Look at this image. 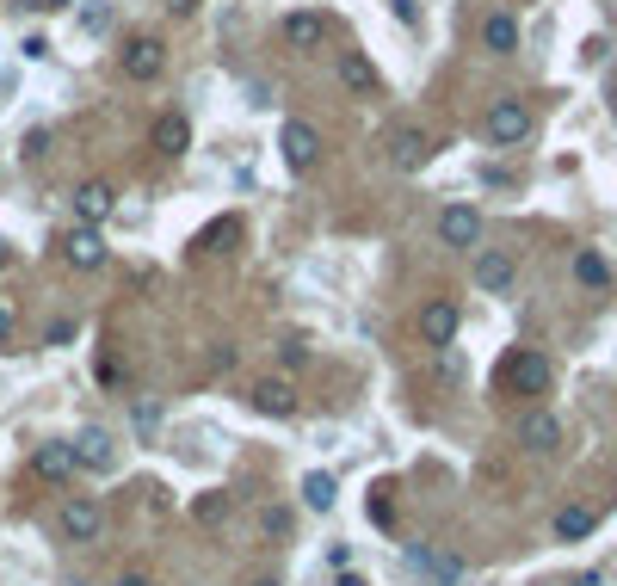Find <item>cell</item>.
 I'll list each match as a JSON object with an SVG mask.
<instances>
[{
	"mask_svg": "<svg viewBox=\"0 0 617 586\" xmlns=\"http://www.w3.org/2000/svg\"><path fill=\"white\" fill-rule=\"evenodd\" d=\"M550 383H556V364L543 352H531V346L506 352L500 371H494V389H506V395H550Z\"/></svg>",
	"mask_w": 617,
	"mask_h": 586,
	"instance_id": "1",
	"label": "cell"
},
{
	"mask_svg": "<svg viewBox=\"0 0 617 586\" xmlns=\"http://www.w3.org/2000/svg\"><path fill=\"white\" fill-rule=\"evenodd\" d=\"M56 525L68 543H99L105 537V500L99 494H68L62 512H56Z\"/></svg>",
	"mask_w": 617,
	"mask_h": 586,
	"instance_id": "2",
	"label": "cell"
},
{
	"mask_svg": "<svg viewBox=\"0 0 617 586\" xmlns=\"http://www.w3.org/2000/svg\"><path fill=\"white\" fill-rule=\"evenodd\" d=\"M482 136L494 142V149H513V142L531 136V105L525 99H494L482 112Z\"/></svg>",
	"mask_w": 617,
	"mask_h": 586,
	"instance_id": "3",
	"label": "cell"
},
{
	"mask_svg": "<svg viewBox=\"0 0 617 586\" xmlns=\"http://www.w3.org/2000/svg\"><path fill=\"white\" fill-rule=\"evenodd\" d=\"M278 155H284L290 173H315V161H321V130H315L309 118H284V124H278Z\"/></svg>",
	"mask_w": 617,
	"mask_h": 586,
	"instance_id": "4",
	"label": "cell"
},
{
	"mask_svg": "<svg viewBox=\"0 0 617 586\" xmlns=\"http://www.w3.org/2000/svg\"><path fill=\"white\" fill-rule=\"evenodd\" d=\"M278 38H284V50H297V56H315L321 44H328V19H321V13H284L278 19Z\"/></svg>",
	"mask_w": 617,
	"mask_h": 586,
	"instance_id": "5",
	"label": "cell"
},
{
	"mask_svg": "<svg viewBox=\"0 0 617 586\" xmlns=\"http://www.w3.org/2000/svg\"><path fill=\"white\" fill-rule=\"evenodd\" d=\"M334 75L352 99H383V75L371 68V56H358V50H340L334 56Z\"/></svg>",
	"mask_w": 617,
	"mask_h": 586,
	"instance_id": "6",
	"label": "cell"
},
{
	"mask_svg": "<svg viewBox=\"0 0 617 586\" xmlns=\"http://www.w3.org/2000/svg\"><path fill=\"white\" fill-rule=\"evenodd\" d=\"M389 161L402 167V173H420V167L432 161V136H426L420 124H395V130H389Z\"/></svg>",
	"mask_w": 617,
	"mask_h": 586,
	"instance_id": "7",
	"label": "cell"
},
{
	"mask_svg": "<svg viewBox=\"0 0 617 586\" xmlns=\"http://www.w3.org/2000/svg\"><path fill=\"white\" fill-rule=\"evenodd\" d=\"M439 241L445 247H482V210L476 204H445L439 210Z\"/></svg>",
	"mask_w": 617,
	"mask_h": 586,
	"instance_id": "8",
	"label": "cell"
},
{
	"mask_svg": "<svg viewBox=\"0 0 617 586\" xmlns=\"http://www.w3.org/2000/svg\"><path fill=\"white\" fill-rule=\"evenodd\" d=\"M75 469H81V457H75V445H56V438H50V445H38V451H31V475H38V482H75Z\"/></svg>",
	"mask_w": 617,
	"mask_h": 586,
	"instance_id": "9",
	"label": "cell"
},
{
	"mask_svg": "<svg viewBox=\"0 0 617 586\" xmlns=\"http://www.w3.org/2000/svg\"><path fill=\"white\" fill-rule=\"evenodd\" d=\"M513 278H519V260H513V253H500V247H482V253H476V284L488 290V297H506V290H513Z\"/></svg>",
	"mask_w": 617,
	"mask_h": 586,
	"instance_id": "10",
	"label": "cell"
},
{
	"mask_svg": "<svg viewBox=\"0 0 617 586\" xmlns=\"http://www.w3.org/2000/svg\"><path fill=\"white\" fill-rule=\"evenodd\" d=\"M519 445L537 451V457H550V451L562 445V420H556L550 408H531V414L519 420Z\"/></svg>",
	"mask_w": 617,
	"mask_h": 586,
	"instance_id": "11",
	"label": "cell"
},
{
	"mask_svg": "<svg viewBox=\"0 0 617 586\" xmlns=\"http://www.w3.org/2000/svg\"><path fill=\"white\" fill-rule=\"evenodd\" d=\"M149 149H155V155H186V149H192V118H186V112H161V118L149 124Z\"/></svg>",
	"mask_w": 617,
	"mask_h": 586,
	"instance_id": "12",
	"label": "cell"
},
{
	"mask_svg": "<svg viewBox=\"0 0 617 586\" xmlns=\"http://www.w3.org/2000/svg\"><path fill=\"white\" fill-rule=\"evenodd\" d=\"M161 68H167V44L161 38H130L124 44V75L130 81H155Z\"/></svg>",
	"mask_w": 617,
	"mask_h": 586,
	"instance_id": "13",
	"label": "cell"
},
{
	"mask_svg": "<svg viewBox=\"0 0 617 586\" xmlns=\"http://www.w3.org/2000/svg\"><path fill=\"white\" fill-rule=\"evenodd\" d=\"M62 260L75 266V272H99V266H105V235H99L93 223H81L75 235L62 241Z\"/></svg>",
	"mask_w": 617,
	"mask_h": 586,
	"instance_id": "14",
	"label": "cell"
},
{
	"mask_svg": "<svg viewBox=\"0 0 617 586\" xmlns=\"http://www.w3.org/2000/svg\"><path fill=\"white\" fill-rule=\"evenodd\" d=\"M75 457H81L93 475H112V469H118V445H112V432H105V426H87V432L75 438Z\"/></svg>",
	"mask_w": 617,
	"mask_h": 586,
	"instance_id": "15",
	"label": "cell"
},
{
	"mask_svg": "<svg viewBox=\"0 0 617 586\" xmlns=\"http://www.w3.org/2000/svg\"><path fill=\"white\" fill-rule=\"evenodd\" d=\"M408 562H414V574L432 580V586H457V580H463V562H457V556H439V549H420V543H414Z\"/></svg>",
	"mask_w": 617,
	"mask_h": 586,
	"instance_id": "16",
	"label": "cell"
},
{
	"mask_svg": "<svg viewBox=\"0 0 617 586\" xmlns=\"http://www.w3.org/2000/svg\"><path fill=\"white\" fill-rule=\"evenodd\" d=\"M253 408H260L266 420H290L297 414V389H290L284 377H266V383H253Z\"/></svg>",
	"mask_w": 617,
	"mask_h": 586,
	"instance_id": "17",
	"label": "cell"
},
{
	"mask_svg": "<svg viewBox=\"0 0 617 586\" xmlns=\"http://www.w3.org/2000/svg\"><path fill=\"white\" fill-rule=\"evenodd\" d=\"M112 210H118V192L105 186V179H87V186L75 192V216H81V223H93V229H99Z\"/></svg>",
	"mask_w": 617,
	"mask_h": 586,
	"instance_id": "18",
	"label": "cell"
},
{
	"mask_svg": "<svg viewBox=\"0 0 617 586\" xmlns=\"http://www.w3.org/2000/svg\"><path fill=\"white\" fill-rule=\"evenodd\" d=\"M420 340H426V346H451V340H457V309H451L445 297L420 309Z\"/></svg>",
	"mask_w": 617,
	"mask_h": 586,
	"instance_id": "19",
	"label": "cell"
},
{
	"mask_svg": "<svg viewBox=\"0 0 617 586\" xmlns=\"http://www.w3.org/2000/svg\"><path fill=\"white\" fill-rule=\"evenodd\" d=\"M482 44H488L494 56H513V50H519V19H513V13H488V19H482Z\"/></svg>",
	"mask_w": 617,
	"mask_h": 586,
	"instance_id": "20",
	"label": "cell"
},
{
	"mask_svg": "<svg viewBox=\"0 0 617 586\" xmlns=\"http://www.w3.org/2000/svg\"><path fill=\"white\" fill-rule=\"evenodd\" d=\"M574 284H587V290H611V260L599 247H580L574 253Z\"/></svg>",
	"mask_w": 617,
	"mask_h": 586,
	"instance_id": "21",
	"label": "cell"
},
{
	"mask_svg": "<svg viewBox=\"0 0 617 586\" xmlns=\"http://www.w3.org/2000/svg\"><path fill=\"white\" fill-rule=\"evenodd\" d=\"M334 494H340V482H334L328 469H309V475H303V506H309V512H328Z\"/></svg>",
	"mask_w": 617,
	"mask_h": 586,
	"instance_id": "22",
	"label": "cell"
},
{
	"mask_svg": "<svg viewBox=\"0 0 617 586\" xmlns=\"http://www.w3.org/2000/svg\"><path fill=\"white\" fill-rule=\"evenodd\" d=\"M593 525H599V512H587V506H562V512H556V537H562V543L593 537Z\"/></svg>",
	"mask_w": 617,
	"mask_h": 586,
	"instance_id": "23",
	"label": "cell"
},
{
	"mask_svg": "<svg viewBox=\"0 0 617 586\" xmlns=\"http://www.w3.org/2000/svg\"><path fill=\"white\" fill-rule=\"evenodd\" d=\"M290 525H297V519H290L284 506H266V512H260V531H266V537H290Z\"/></svg>",
	"mask_w": 617,
	"mask_h": 586,
	"instance_id": "24",
	"label": "cell"
},
{
	"mask_svg": "<svg viewBox=\"0 0 617 586\" xmlns=\"http://www.w3.org/2000/svg\"><path fill=\"white\" fill-rule=\"evenodd\" d=\"M365 512H371V525H383V531H389V525H395V500H389V494H383V488H377V494H371V506H365Z\"/></svg>",
	"mask_w": 617,
	"mask_h": 586,
	"instance_id": "25",
	"label": "cell"
},
{
	"mask_svg": "<svg viewBox=\"0 0 617 586\" xmlns=\"http://www.w3.org/2000/svg\"><path fill=\"white\" fill-rule=\"evenodd\" d=\"M192 512H198L204 525H216V519H223V512H229V494H204V500H198Z\"/></svg>",
	"mask_w": 617,
	"mask_h": 586,
	"instance_id": "26",
	"label": "cell"
},
{
	"mask_svg": "<svg viewBox=\"0 0 617 586\" xmlns=\"http://www.w3.org/2000/svg\"><path fill=\"white\" fill-rule=\"evenodd\" d=\"M130 420H136L142 432H155V426H161V408H155V401H136V408H130Z\"/></svg>",
	"mask_w": 617,
	"mask_h": 586,
	"instance_id": "27",
	"label": "cell"
},
{
	"mask_svg": "<svg viewBox=\"0 0 617 586\" xmlns=\"http://www.w3.org/2000/svg\"><path fill=\"white\" fill-rule=\"evenodd\" d=\"M13 327H19V309L0 297V346H13Z\"/></svg>",
	"mask_w": 617,
	"mask_h": 586,
	"instance_id": "28",
	"label": "cell"
},
{
	"mask_svg": "<svg viewBox=\"0 0 617 586\" xmlns=\"http://www.w3.org/2000/svg\"><path fill=\"white\" fill-rule=\"evenodd\" d=\"M303 358H309V346H297V340H290V346H278V364H290V371H297Z\"/></svg>",
	"mask_w": 617,
	"mask_h": 586,
	"instance_id": "29",
	"label": "cell"
},
{
	"mask_svg": "<svg viewBox=\"0 0 617 586\" xmlns=\"http://www.w3.org/2000/svg\"><path fill=\"white\" fill-rule=\"evenodd\" d=\"M328 568H334V574L352 568V549H346V543H328Z\"/></svg>",
	"mask_w": 617,
	"mask_h": 586,
	"instance_id": "30",
	"label": "cell"
},
{
	"mask_svg": "<svg viewBox=\"0 0 617 586\" xmlns=\"http://www.w3.org/2000/svg\"><path fill=\"white\" fill-rule=\"evenodd\" d=\"M105 25H112V13H105V7H93V13H81V31H105Z\"/></svg>",
	"mask_w": 617,
	"mask_h": 586,
	"instance_id": "31",
	"label": "cell"
},
{
	"mask_svg": "<svg viewBox=\"0 0 617 586\" xmlns=\"http://www.w3.org/2000/svg\"><path fill=\"white\" fill-rule=\"evenodd\" d=\"M389 7H395V19H402V25H420V7H414V0H389Z\"/></svg>",
	"mask_w": 617,
	"mask_h": 586,
	"instance_id": "32",
	"label": "cell"
},
{
	"mask_svg": "<svg viewBox=\"0 0 617 586\" xmlns=\"http://www.w3.org/2000/svg\"><path fill=\"white\" fill-rule=\"evenodd\" d=\"M334 586H371V580L358 574V568H340V580H334Z\"/></svg>",
	"mask_w": 617,
	"mask_h": 586,
	"instance_id": "33",
	"label": "cell"
},
{
	"mask_svg": "<svg viewBox=\"0 0 617 586\" xmlns=\"http://www.w3.org/2000/svg\"><path fill=\"white\" fill-rule=\"evenodd\" d=\"M118 586H155V580H149V574H124Z\"/></svg>",
	"mask_w": 617,
	"mask_h": 586,
	"instance_id": "34",
	"label": "cell"
},
{
	"mask_svg": "<svg viewBox=\"0 0 617 586\" xmlns=\"http://www.w3.org/2000/svg\"><path fill=\"white\" fill-rule=\"evenodd\" d=\"M38 7H50V13H68V7H75V0H38Z\"/></svg>",
	"mask_w": 617,
	"mask_h": 586,
	"instance_id": "35",
	"label": "cell"
},
{
	"mask_svg": "<svg viewBox=\"0 0 617 586\" xmlns=\"http://www.w3.org/2000/svg\"><path fill=\"white\" fill-rule=\"evenodd\" d=\"M7 260H13V247H7V241H0V266H7Z\"/></svg>",
	"mask_w": 617,
	"mask_h": 586,
	"instance_id": "36",
	"label": "cell"
},
{
	"mask_svg": "<svg viewBox=\"0 0 617 586\" xmlns=\"http://www.w3.org/2000/svg\"><path fill=\"white\" fill-rule=\"evenodd\" d=\"M253 586H278V580H272V574H260V580H253Z\"/></svg>",
	"mask_w": 617,
	"mask_h": 586,
	"instance_id": "37",
	"label": "cell"
},
{
	"mask_svg": "<svg viewBox=\"0 0 617 586\" xmlns=\"http://www.w3.org/2000/svg\"><path fill=\"white\" fill-rule=\"evenodd\" d=\"M611 112H617V87H611Z\"/></svg>",
	"mask_w": 617,
	"mask_h": 586,
	"instance_id": "38",
	"label": "cell"
}]
</instances>
